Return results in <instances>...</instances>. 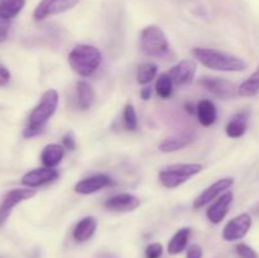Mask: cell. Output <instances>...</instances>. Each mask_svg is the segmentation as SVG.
I'll return each mask as SVG.
<instances>
[{"instance_id":"13","label":"cell","mask_w":259,"mask_h":258,"mask_svg":"<svg viewBox=\"0 0 259 258\" xmlns=\"http://www.w3.org/2000/svg\"><path fill=\"white\" fill-rule=\"evenodd\" d=\"M58 176H60V174H58L57 169L43 167V168L32 169V171L27 172L22 177V184L24 186L30 187V189H34V187L42 186V185L48 184V182L55 181Z\"/></svg>"},{"instance_id":"36","label":"cell","mask_w":259,"mask_h":258,"mask_svg":"<svg viewBox=\"0 0 259 258\" xmlns=\"http://www.w3.org/2000/svg\"><path fill=\"white\" fill-rule=\"evenodd\" d=\"M100 258H114L111 254H103Z\"/></svg>"},{"instance_id":"11","label":"cell","mask_w":259,"mask_h":258,"mask_svg":"<svg viewBox=\"0 0 259 258\" xmlns=\"http://www.w3.org/2000/svg\"><path fill=\"white\" fill-rule=\"evenodd\" d=\"M197 66L195 61L192 60H184L175 65L171 70L168 71V75L171 77L174 85H187L194 80L196 75Z\"/></svg>"},{"instance_id":"9","label":"cell","mask_w":259,"mask_h":258,"mask_svg":"<svg viewBox=\"0 0 259 258\" xmlns=\"http://www.w3.org/2000/svg\"><path fill=\"white\" fill-rule=\"evenodd\" d=\"M252 227V218L247 212L233 218L223 229V238L227 242H234L244 238Z\"/></svg>"},{"instance_id":"7","label":"cell","mask_w":259,"mask_h":258,"mask_svg":"<svg viewBox=\"0 0 259 258\" xmlns=\"http://www.w3.org/2000/svg\"><path fill=\"white\" fill-rule=\"evenodd\" d=\"M34 195L35 190H32L30 187H28V189H14L7 192V195L3 199L2 204H0V227H3L5 224L8 218L12 214L13 209L18 204H20L24 200L30 199Z\"/></svg>"},{"instance_id":"8","label":"cell","mask_w":259,"mask_h":258,"mask_svg":"<svg viewBox=\"0 0 259 258\" xmlns=\"http://www.w3.org/2000/svg\"><path fill=\"white\" fill-rule=\"evenodd\" d=\"M200 85L204 86L214 96H217L219 99H224V100L233 99L239 95V93H238V88L239 86H237L232 81L225 80V78L202 77L200 80Z\"/></svg>"},{"instance_id":"31","label":"cell","mask_w":259,"mask_h":258,"mask_svg":"<svg viewBox=\"0 0 259 258\" xmlns=\"http://www.w3.org/2000/svg\"><path fill=\"white\" fill-rule=\"evenodd\" d=\"M10 29V20L0 17V43L4 42L8 38Z\"/></svg>"},{"instance_id":"1","label":"cell","mask_w":259,"mask_h":258,"mask_svg":"<svg viewBox=\"0 0 259 258\" xmlns=\"http://www.w3.org/2000/svg\"><path fill=\"white\" fill-rule=\"evenodd\" d=\"M58 106V93L53 89L45 91L39 99V103L33 108L28 118L27 126L23 131L25 138H32L38 136L43 131L47 121L55 114Z\"/></svg>"},{"instance_id":"15","label":"cell","mask_w":259,"mask_h":258,"mask_svg":"<svg viewBox=\"0 0 259 258\" xmlns=\"http://www.w3.org/2000/svg\"><path fill=\"white\" fill-rule=\"evenodd\" d=\"M111 184V179L104 174L94 175V176L83 179L75 185V191L81 195H90L100 191L104 187Z\"/></svg>"},{"instance_id":"21","label":"cell","mask_w":259,"mask_h":258,"mask_svg":"<svg viewBox=\"0 0 259 258\" xmlns=\"http://www.w3.org/2000/svg\"><path fill=\"white\" fill-rule=\"evenodd\" d=\"M190 233H191L190 228H181L172 237V239L168 243V247H167V250H168L169 254H179V253H181L186 248L187 243H189Z\"/></svg>"},{"instance_id":"2","label":"cell","mask_w":259,"mask_h":258,"mask_svg":"<svg viewBox=\"0 0 259 258\" xmlns=\"http://www.w3.org/2000/svg\"><path fill=\"white\" fill-rule=\"evenodd\" d=\"M195 58L201 62L205 67L215 71H224V72H240L248 67L247 62L237 56L229 55L227 52L214 50V48H200L196 47L192 51Z\"/></svg>"},{"instance_id":"27","label":"cell","mask_w":259,"mask_h":258,"mask_svg":"<svg viewBox=\"0 0 259 258\" xmlns=\"http://www.w3.org/2000/svg\"><path fill=\"white\" fill-rule=\"evenodd\" d=\"M123 121L126 131H136L138 126V119H137L136 109L132 104H126L123 110Z\"/></svg>"},{"instance_id":"35","label":"cell","mask_w":259,"mask_h":258,"mask_svg":"<svg viewBox=\"0 0 259 258\" xmlns=\"http://www.w3.org/2000/svg\"><path fill=\"white\" fill-rule=\"evenodd\" d=\"M253 212H254V215H257V217L259 218V202L255 205L254 207H253Z\"/></svg>"},{"instance_id":"33","label":"cell","mask_w":259,"mask_h":258,"mask_svg":"<svg viewBox=\"0 0 259 258\" xmlns=\"http://www.w3.org/2000/svg\"><path fill=\"white\" fill-rule=\"evenodd\" d=\"M10 81V72L5 66L0 65V86H5Z\"/></svg>"},{"instance_id":"18","label":"cell","mask_w":259,"mask_h":258,"mask_svg":"<svg viewBox=\"0 0 259 258\" xmlns=\"http://www.w3.org/2000/svg\"><path fill=\"white\" fill-rule=\"evenodd\" d=\"M248 123H249V113L248 111H240L235 114L227 125V136L229 138L237 139L240 138L245 134L248 129Z\"/></svg>"},{"instance_id":"32","label":"cell","mask_w":259,"mask_h":258,"mask_svg":"<svg viewBox=\"0 0 259 258\" xmlns=\"http://www.w3.org/2000/svg\"><path fill=\"white\" fill-rule=\"evenodd\" d=\"M186 258H202V248L197 244H192L187 249Z\"/></svg>"},{"instance_id":"37","label":"cell","mask_w":259,"mask_h":258,"mask_svg":"<svg viewBox=\"0 0 259 258\" xmlns=\"http://www.w3.org/2000/svg\"><path fill=\"white\" fill-rule=\"evenodd\" d=\"M0 258H3V257H0Z\"/></svg>"},{"instance_id":"25","label":"cell","mask_w":259,"mask_h":258,"mask_svg":"<svg viewBox=\"0 0 259 258\" xmlns=\"http://www.w3.org/2000/svg\"><path fill=\"white\" fill-rule=\"evenodd\" d=\"M156 93L161 99H169L174 93V82L168 73H161L156 82Z\"/></svg>"},{"instance_id":"14","label":"cell","mask_w":259,"mask_h":258,"mask_svg":"<svg viewBox=\"0 0 259 258\" xmlns=\"http://www.w3.org/2000/svg\"><path fill=\"white\" fill-rule=\"evenodd\" d=\"M141 205V200L132 194H118L105 201V207L110 211L128 212L133 211Z\"/></svg>"},{"instance_id":"24","label":"cell","mask_w":259,"mask_h":258,"mask_svg":"<svg viewBox=\"0 0 259 258\" xmlns=\"http://www.w3.org/2000/svg\"><path fill=\"white\" fill-rule=\"evenodd\" d=\"M238 93H239V96H247V98H250V96H255L259 94V66L257 70L242 83V85L238 88Z\"/></svg>"},{"instance_id":"16","label":"cell","mask_w":259,"mask_h":258,"mask_svg":"<svg viewBox=\"0 0 259 258\" xmlns=\"http://www.w3.org/2000/svg\"><path fill=\"white\" fill-rule=\"evenodd\" d=\"M63 156H65V147H63L62 144L51 143L47 144V146L42 149L40 161H42L45 167L55 168L56 166H58V164L62 162Z\"/></svg>"},{"instance_id":"34","label":"cell","mask_w":259,"mask_h":258,"mask_svg":"<svg viewBox=\"0 0 259 258\" xmlns=\"http://www.w3.org/2000/svg\"><path fill=\"white\" fill-rule=\"evenodd\" d=\"M152 96V88L151 86H146V88H143L141 90V98L143 99V100H149Z\"/></svg>"},{"instance_id":"3","label":"cell","mask_w":259,"mask_h":258,"mask_svg":"<svg viewBox=\"0 0 259 258\" xmlns=\"http://www.w3.org/2000/svg\"><path fill=\"white\" fill-rule=\"evenodd\" d=\"M68 65L77 75L89 77L101 65L103 55L96 47L90 45H77L68 53Z\"/></svg>"},{"instance_id":"28","label":"cell","mask_w":259,"mask_h":258,"mask_svg":"<svg viewBox=\"0 0 259 258\" xmlns=\"http://www.w3.org/2000/svg\"><path fill=\"white\" fill-rule=\"evenodd\" d=\"M235 250H237V254L239 255L240 258H258L257 252L248 244H244V243L238 244Z\"/></svg>"},{"instance_id":"23","label":"cell","mask_w":259,"mask_h":258,"mask_svg":"<svg viewBox=\"0 0 259 258\" xmlns=\"http://www.w3.org/2000/svg\"><path fill=\"white\" fill-rule=\"evenodd\" d=\"M25 0H0V17L13 19L23 10Z\"/></svg>"},{"instance_id":"17","label":"cell","mask_w":259,"mask_h":258,"mask_svg":"<svg viewBox=\"0 0 259 258\" xmlns=\"http://www.w3.org/2000/svg\"><path fill=\"white\" fill-rule=\"evenodd\" d=\"M98 228V220L94 217H85L76 224L72 232V237L76 242L83 243L90 239L96 232Z\"/></svg>"},{"instance_id":"12","label":"cell","mask_w":259,"mask_h":258,"mask_svg":"<svg viewBox=\"0 0 259 258\" xmlns=\"http://www.w3.org/2000/svg\"><path fill=\"white\" fill-rule=\"evenodd\" d=\"M233 199H234V195L232 191H225L222 196L218 197L215 201L211 202L209 207L206 210V217L214 224H219L224 220V218L227 217L228 211H229V207L232 205Z\"/></svg>"},{"instance_id":"22","label":"cell","mask_w":259,"mask_h":258,"mask_svg":"<svg viewBox=\"0 0 259 258\" xmlns=\"http://www.w3.org/2000/svg\"><path fill=\"white\" fill-rule=\"evenodd\" d=\"M76 91H77V99L81 109L86 110L90 108L95 100V93L90 83H88L86 81H78L76 83Z\"/></svg>"},{"instance_id":"26","label":"cell","mask_w":259,"mask_h":258,"mask_svg":"<svg viewBox=\"0 0 259 258\" xmlns=\"http://www.w3.org/2000/svg\"><path fill=\"white\" fill-rule=\"evenodd\" d=\"M158 72V67L157 65L152 62L143 63V65L139 67L138 73H137V81L141 85H148L151 81H153V78L157 76Z\"/></svg>"},{"instance_id":"30","label":"cell","mask_w":259,"mask_h":258,"mask_svg":"<svg viewBox=\"0 0 259 258\" xmlns=\"http://www.w3.org/2000/svg\"><path fill=\"white\" fill-rule=\"evenodd\" d=\"M61 144L68 151H75L76 149V139L73 132H67L65 136L61 138Z\"/></svg>"},{"instance_id":"6","label":"cell","mask_w":259,"mask_h":258,"mask_svg":"<svg viewBox=\"0 0 259 258\" xmlns=\"http://www.w3.org/2000/svg\"><path fill=\"white\" fill-rule=\"evenodd\" d=\"M80 3V0H40L34 9L33 17L35 20H45L52 15L62 14L71 10Z\"/></svg>"},{"instance_id":"4","label":"cell","mask_w":259,"mask_h":258,"mask_svg":"<svg viewBox=\"0 0 259 258\" xmlns=\"http://www.w3.org/2000/svg\"><path fill=\"white\" fill-rule=\"evenodd\" d=\"M141 48L149 57L164 58L169 55V43L161 27L147 25L141 32Z\"/></svg>"},{"instance_id":"20","label":"cell","mask_w":259,"mask_h":258,"mask_svg":"<svg viewBox=\"0 0 259 258\" xmlns=\"http://www.w3.org/2000/svg\"><path fill=\"white\" fill-rule=\"evenodd\" d=\"M197 118L201 125L211 126L218 119L217 106L211 100H201L197 104Z\"/></svg>"},{"instance_id":"29","label":"cell","mask_w":259,"mask_h":258,"mask_svg":"<svg viewBox=\"0 0 259 258\" xmlns=\"http://www.w3.org/2000/svg\"><path fill=\"white\" fill-rule=\"evenodd\" d=\"M162 253H163V248L159 243H152L146 248L147 258H161Z\"/></svg>"},{"instance_id":"19","label":"cell","mask_w":259,"mask_h":258,"mask_svg":"<svg viewBox=\"0 0 259 258\" xmlns=\"http://www.w3.org/2000/svg\"><path fill=\"white\" fill-rule=\"evenodd\" d=\"M192 141H194V134L187 132V133L164 139L163 142L159 143L158 148L159 151L163 152V153H171V152H177L180 151V149L185 148V147L189 146Z\"/></svg>"},{"instance_id":"5","label":"cell","mask_w":259,"mask_h":258,"mask_svg":"<svg viewBox=\"0 0 259 258\" xmlns=\"http://www.w3.org/2000/svg\"><path fill=\"white\" fill-rule=\"evenodd\" d=\"M202 171L200 163H177L166 167L158 175L159 182L167 189H175Z\"/></svg>"},{"instance_id":"10","label":"cell","mask_w":259,"mask_h":258,"mask_svg":"<svg viewBox=\"0 0 259 258\" xmlns=\"http://www.w3.org/2000/svg\"><path fill=\"white\" fill-rule=\"evenodd\" d=\"M234 185V179L233 177H225V179L218 180L212 185H210L207 189H205L196 199L194 200V209H201L206 206L207 204H211L217 197L224 194L225 191L230 189Z\"/></svg>"}]
</instances>
